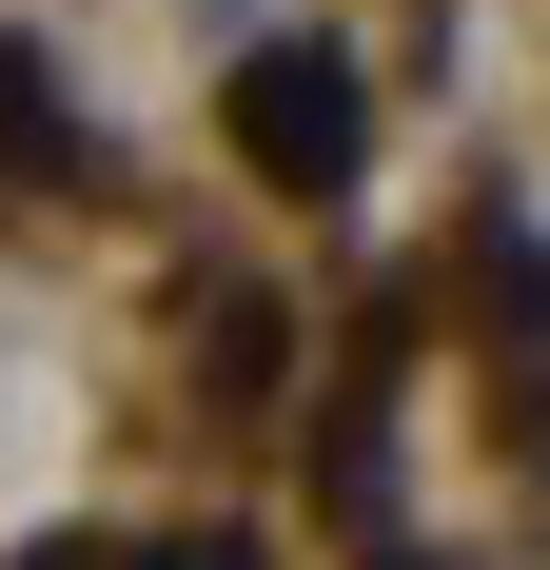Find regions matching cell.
I'll list each match as a JSON object with an SVG mask.
<instances>
[{"label":"cell","instance_id":"6da1fadb","mask_svg":"<svg viewBox=\"0 0 550 570\" xmlns=\"http://www.w3.org/2000/svg\"><path fill=\"white\" fill-rule=\"evenodd\" d=\"M236 138H256L275 177H334V158H354V79H334V59H256V99H236Z\"/></svg>","mask_w":550,"mask_h":570}]
</instances>
